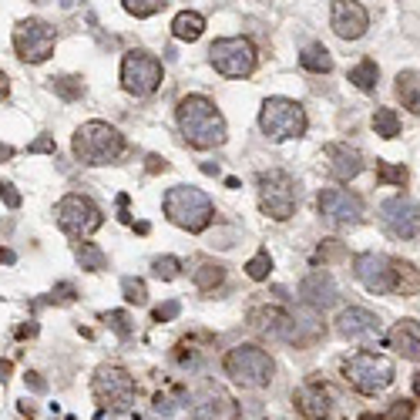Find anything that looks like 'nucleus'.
<instances>
[{"label":"nucleus","mask_w":420,"mask_h":420,"mask_svg":"<svg viewBox=\"0 0 420 420\" xmlns=\"http://www.w3.org/2000/svg\"><path fill=\"white\" fill-rule=\"evenodd\" d=\"M179 128L192 148H219L225 141V118L205 94H185L175 108Z\"/></svg>","instance_id":"f257e3e1"},{"label":"nucleus","mask_w":420,"mask_h":420,"mask_svg":"<svg viewBox=\"0 0 420 420\" xmlns=\"http://www.w3.org/2000/svg\"><path fill=\"white\" fill-rule=\"evenodd\" d=\"M162 209H165L168 222L185 229V232H205L215 219V205L212 198L202 192V189H192V185H175L168 189L165 198H162Z\"/></svg>","instance_id":"f03ea898"},{"label":"nucleus","mask_w":420,"mask_h":420,"mask_svg":"<svg viewBox=\"0 0 420 420\" xmlns=\"http://www.w3.org/2000/svg\"><path fill=\"white\" fill-rule=\"evenodd\" d=\"M71 148L84 165H111L125 155V135L108 121H84L75 132Z\"/></svg>","instance_id":"7ed1b4c3"},{"label":"nucleus","mask_w":420,"mask_h":420,"mask_svg":"<svg viewBox=\"0 0 420 420\" xmlns=\"http://www.w3.org/2000/svg\"><path fill=\"white\" fill-rule=\"evenodd\" d=\"M222 367H225V374L232 376L239 387H246V390H262V387H269L272 374H276L272 357L253 343L232 346V350L225 353Z\"/></svg>","instance_id":"20e7f679"},{"label":"nucleus","mask_w":420,"mask_h":420,"mask_svg":"<svg viewBox=\"0 0 420 420\" xmlns=\"http://www.w3.org/2000/svg\"><path fill=\"white\" fill-rule=\"evenodd\" d=\"M343 380L363 397H376L393 383V363L383 353L374 350H360L343 363Z\"/></svg>","instance_id":"39448f33"},{"label":"nucleus","mask_w":420,"mask_h":420,"mask_svg":"<svg viewBox=\"0 0 420 420\" xmlns=\"http://www.w3.org/2000/svg\"><path fill=\"white\" fill-rule=\"evenodd\" d=\"M259 128L269 141H289V138H303L310 128V118L303 111L300 101L293 98H269L259 108Z\"/></svg>","instance_id":"423d86ee"},{"label":"nucleus","mask_w":420,"mask_h":420,"mask_svg":"<svg viewBox=\"0 0 420 420\" xmlns=\"http://www.w3.org/2000/svg\"><path fill=\"white\" fill-rule=\"evenodd\" d=\"M91 390H94V400L101 404V410H128L135 404V376L128 374L118 363H105L94 370V380H91Z\"/></svg>","instance_id":"0eeeda50"},{"label":"nucleus","mask_w":420,"mask_h":420,"mask_svg":"<svg viewBox=\"0 0 420 420\" xmlns=\"http://www.w3.org/2000/svg\"><path fill=\"white\" fill-rule=\"evenodd\" d=\"M54 222L61 225V232H68L71 239H88L91 232H98L105 225V212L98 209L88 196H64L54 205Z\"/></svg>","instance_id":"6e6552de"},{"label":"nucleus","mask_w":420,"mask_h":420,"mask_svg":"<svg viewBox=\"0 0 420 420\" xmlns=\"http://www.w3.org/2000/svg\"><path fill=\"white\" fill-rule=\"evenodd\" d=\"M259 209L276 222H286L296 212V185L286 172L269 168L259 175Z\"/></svg>","instance_id":"1a4fd4ad"},{"label":"nucleus","mask_w":420,"mask_h":420,"mask_svg":"<svg viewBox=\"0 0 420 420\" xmlns=\"http://www.w3.org/2000/svg\"><path fill=\"white\" fill-rule=\"evenodd\" d=\"M209 61L222 77H249L255 71V47L249 37H219L209 47Z\"/></svg>","instance_id":"9d476101"},{"label":"nucleus","mask_w":420,"mask_h":420,"mask_svg":"<svg viewBox=\"0 0 420 420\" xmlns=\"http://www.w3.org/2000/svg\"><path fill=\"white\" fill-rule=\"evenodd\" d=\"M54 44H58L54 27L37 20V17H27L14 27V51L24 64H44L54 54Z\"/></svg>","instance_id":"9b49d317"},{"label":"nucleus","mask_w":420,"mask_h":420,"mask_svg":"<svg viewBox=\"0 0 420 420\" xmlns=\"http://www.w3.org/2000/svg\"><path fill=\"white\" fill-rule=\"evenodd\" d=\"M162 84V61L145 51H128L121 61V88L135 98H145Z\"/></svg>","instance_id":"f8f14e48"},{"label":"nucleus","mask_w":420,"mask_h":420,"mask_svg":"<svg viewBox=\"0 0 420 420\" xmlns=\"http://www.w3.org/2000/svg\"><path fill=\"white\" fill-rule=\"evenodd\" d=\"M189 414L196 420H239V404L219 387V383H202L189 393Z\"/></svg>","instance_id":"ddd939ff"},{"label":"nucleus","mask_w":420,"mask_h":420,"mask_svg":"<svg viewBox=\"0 0 420 420\" xmlns=\"http://www.w3.org/2000/svg\"><path fill=\"white\" fill-rule=\"evenodd\" d=\"M316 205H319V215L336 229H350V225L363 222V198L350 189H323Z\"/></svg>","instance_id":"4468645a"},{"label":"nucleus","mask_w":420,"mask_h":420,"mask_svg":"<svg viewBox=\"0 0 420 420\" xmlns=\"http://www.w3.org/2000/svg\"><path fill=\"white\" fill-rule=\"evenodd\" d=\"M353 276L374 296H393V259L383 253H360L353 259Z\"/></svg>","instance_id":"2eb2a0df"},{"label":"nucleus","mask_w":420,"mask_h":420,"mask_svg":"<svg viewBox=\"0 0 420 420\" xmlns=\"http://www.w3.org/2000/svg\"><path fill=\"white\" fill-rule=\"evenodd\" d=\"M246 319H249V326H253L255 333H262V336H269V340L296 343V330H300V323L286 313L283 306H276V303L253 306V310L246 313Z\"/></svg>","instance_id":"dca6fc26"},{"label":"nucleus","mask_w":420,"mask_h":420,"mask_svg":"<svg viewBox=\"0 0 420 420\" xmlns=\"http://www.w3.org/2000/svg\"><path fill=\"white\" fill-rule=\"evenodd\" d=\"M380 222L387 225L393 239H414L420 232V205L407 196H393L380 205Z\"/></svg>","instance_id":"f3484780"},{"label":"nucleus","mask_w":420,"mask_h":420,"mask_svg":"<svg viewBox=\"0 0 420 420\" xmlns=\"http://www.w3.org/2000/svg\"><path fill=\"white\" fill-rule=\"evenodd\" d=\"M330 27L340 41H360L370 27V14L357 0H333L330 7Z\"/></svg>","instance_id":"a211bd4d"},{"label":"nucleus","mask_w":420,"mask_h":420,"mask_svg":"<svg viewBox=\"0 0 420 420\" xmlns=\"http://www.w3.org/2000/svg\"><path fill=\"white\" fill-rule=\"evenodd\" d=\"M336 333L343 340H353V343H370L380 336V319L363 306H350L336 316Z\"/></svg>","instance_id":"6ab92c4d"},{"label":"nucleus","mask_w":420,"mask_h":420,"mask_svg":"<svg viewBox=\"0 0 420 420\" xmlns=\"http://www.w3.org/2000/svg\"><path fill=\"white\" fill-rule=\"evenodd\" d=\"M323 162H326V172H330L336 182H353L363 172V155L360 148L346 145V141H333L323 148Z\"/></svg>","instance_id":"aec40b11"},{"label":"nucleus","mask_w":420,"mask_h":420,"mask_svg":"<svg viewBox=\"0 0 420 420\" xmlns=\"http://www.w3.org/2000/svg\"><path fill=\"white\" fill-rule=\"evenodd\" d=\"M293 404H296V410H300L303 420H326L333 414L330 390H326L323 383H316V380L293 393Z\"/></svg>","instance_id":"412c9836"},{"label":"nucleus","mask_w":420,"mask_h":420,"mask_svg":"<svg viewBox=\"0 0 420 420\" xmlns=\"http://www.w3.org/2000/svg\"><path fill=\"white\" fill-rule=\"evenodd\" d=\"M300 296H303V303L313 306V310H330L333 303H336V296H340V289H336L330 272L316 269L300 283Z\"/></svg>","instance_id":"4be33fe9"},{"label":"nucleus","mask_w":420,"mask_h":420,"mask_svg":"<svg viewBox=\"0 0 420 420\" xmlns=\"http://www.w3.org/2000/svg\"><path fill=\"white\" fill-rule=\"evenodd\" d=\"M387 343H390V350H397L404 360L420 363V323L417 319H400L390 330Z\"/></svg>","instance_id":"5701e85b"},{"label":"nucleus","mask_w":420,"mask_h":420,"mask_svg":"<svg viewBox=\"0 0 420 420\" xmlns=\"http://www.w3.org/2000/svg\"><path fill=\"white\" fill-rule=\"evenodd\" d=\"M420 269L407 259H393V296H417Z\"/></svg>","instance_id":"b1692460"},{"label":"nucleus","mask_w":420,"mask_h":420,"mask_svg":"<svg viewBox=\"0 0 420 420\" xmlns=\"http://www.w3.org/2000/svg\"><path fill=\"white\" fill-rule=\"evenodd\" d=\"M397 98L404 101L410 115H420V71H400L397 75Z\"/></svg>","instance_id":"393cba45"},{"label":"nucleus","mask_w":420,"mask_h":420,"mask_svg":"<svg viewBox=\"0 0 420 420\" xmlns=\"http://www.w3.org/2000/svg\"><path fill=\"white\" fill-rule=\"evenodd\" d=\"M202 30H205V17L196 14V11H182L175 20H172V34L179 37V41H198L202 37Z\"/></svg>","instance_id":"a878e982"},{"label":"nucleus","mask_w":420,"mask_h":420,"mask_svg":"<svg viewBox=\"0 0 420 420\" xmlns=\"http://www.w3.org/2000/svg\"><path fill=\"white\" fill-rule=\"evenodd\" d=\"M300 64L310 71V75H330L333 71V58H330V51L323 44H310L306 51L300 54Z\"/></svg>","instance_id":"bb28decb"},{"label":"nucleus","mask_w":420,"mask_h":420,"mask_svg":"<svg viewBox=\"0 0 420 420\" xmlns=\"http://www.w3.org/2000/svg\"><path fill=\"white\" fill-rule=\"evenodd\" d=\"M376 77H380V68H376V61H360L353 71H350V84L360 91H374L376 88Z\"/></svg>","instance_id":"cd10ccee"},{"label":"nucleus","mask_w":420,"mask_h":420,"mask_svg":"<svg viewBox=\"0 0 420 420\" xmlns=\"http://www.w3.org/2000/svg\"><path fill=\"white\" fill-rule=\"evenodd\" d=\"M75 255H77V262H81V269H91V272L108 269V255L101 253L94 242H81L75 249Z\"/></svg>","instance_id":"c85d7f7f"},{"label":"nucleus","mask_w":420,"mask_h":420,"mask_svg":"<svg viewBox=\"0 0 420 420\" xmlns=\"http://www.w3.org/2000/svg\"><path fill=\"white\" fill-rule=\"evenodd\" d=\"M374 132L380 138H397L400 135V118H397V111L393 108H376V115H374Z\"/></svg>","instance_id":"c756f323"},{"label":"nucleus","mask_w":420,"mask_h":420,"mask_svg":"<svg viewBox=\"0 0 420 420\" xmlns=\"http://www.w3.org/2000/svg\"><path fill=\"white\" fill-rule=\"evenodd\" d=\"M222 279H225V269L219 262H202L196 269V286L202 293H212L215 286H222Z\"/></svg>","instance_id":"7c9ffc66"},{"label":"nucleus","mask_w":420,"mask_h":420,"mask_svg":"<svg viewBox=\"0 0 420 420\" xmlns=\"http://www.w3.org/2000/svg\"><path fill=\"white\" fill-rule=\"evenodd\" d=\"M51 88H54V94L64 98V101H77V98L84 94V81L75 75H64V77H51Z\"/></svg>","instance_id":"2f4dec72"},{"label":"nucleus","mask_w":420,"mask_h":420,"mask_svg":"<svg viewBox=\"0 0 420 420\" xmlns=\"http://www.w3.org/2000/svg\"><path fill=\"white\" fill-rule=\"evenodd\" d=\"M376 182H383V185H400V189H404L407 182H410V172H407L404 165L376 162Z\"/></svg>","instance_id":"473e14b6"},{"label":"nucleus","mask_w":420,"mask_h":420,"mask_svg":"<svg viewBox=\"0 0 420 420\" xmlns=\"http://www.w3.org/2000/svg\"><path fill=\"white\" fill-rule=\"evenodd\" d=\"M121 293H125V303H135V306H145V303H148V286H145V279L125 276V279H121Z\"/></svg>","instance_id":"72a5a7b5"},{"label":"nucleus","mask_w":420,"mask_h":420,"mask_svg":"<svg viewBox=\"0 0 420 420\" xmlns=\"http://www.w3.org/2000/svg\"><path fill=\"white\" fill-rule=\"evenodd\" d=\"M246 272H249V279H255V283H262V279H269L272 272V259H269V249H259V253L246 262Z\"/></svg>","instance_id":"f704fd0d"},{"label":"nucleus","mask_w":420,"mask_h":420,"mask_svg":"<svg viewBox=\"0 0 420 420\" xmlns=\"http://www.w3.org/2000/svg\"><path fill=\"white\" fill-rule=\"evenodd\" d=\"M165 4L168 0H121V7L132 17H151V14H158Z\"/></svg>","instance_id":"c9c22d12"},{"label":"nucleus","mask_w":420,"mask_h":420,"mask_svg":"<svg viewBox=\"0 0 420 420\" xmlns=\"http://www.w3.org/2000/svg\"><path fill=\"white\" fill-rule=\"evenodd\" d=\"M151 269H155V276H158V279H165V283H172V279H179L182 262L175 259V255H158V259L151 262Z\"/></svg>","instance_id":"e433bc0d"},{"label":"nucleus","mask_w":420,"mask_h":420,"mask_svg":"<svg viewBox=\"0 0 420 420\" xmlns=\"http://www.w3.org/2000/svg\"><path fill=\"white\" fill-rule=\"evenodd\" d=\"M105 323L115 333H118L121 340H128V336H132V330H135V326H132V316L121 313V310H111V313H105Z\"/></svg>","instance_id":"4c0bfd02"},{"label":"nucleus","mask_w":420,"mask_h":420,"mask_svg":"<svg viewBox=\"0 0 420 420\" xmlns=\"http://www.w3.org/2000/svg\"><path fill=\"white\" fill-rule=\"evenodd\" d=\"M414 417V400H393L387 420H410Z\"/></svg>","instance_id":"58836bf2"},{"label":"nucleus","mask_w":420,"mask_h":420,"mask_svg":"<svg viewBox=\"0 0 420 420\" xmlns=\"http://www.w3.org/2000/svg\"><path fill=\"white\" fill-rule=\"evenodd\" d=\"M340 255H343V246L336 239H323V246L316 249V259H323V262H326V259H340Z\"/></svg>","instance_id":"ea45409f"},{"label":"nucleus","mask_w":420,"mask_h":420,"mask_svg":"<svg viewBox=\"0 0 420 420\" xmlns=\"http://www.w3.org/2000/svg\"><path fill=\"white\" fill-rule=\"evenodd\" d=\"M0 198H4L11 209H17V205H20V192H17L11 182H0Z\"/></svg>","instance_id":"a19ab883"},{"label":"nucleus","mask_w":420,"mask_h":420,"mask_svg":"<svg viewBox=\"0 0 420 420\" xmlns=\"http://www.w3.org/2000/svg\"><path fill=\"white\" fill-rule=\"evenodd\" d=\"M155 323H165V319H175V316H179V303L172 300V303H165V306H158V310H155Z\"/></svg>","instance_id":"79ce46f5"},{"label":"nucleus","mask_w":420,"mask_h":420,"mask_svg":"<svg viewBox=\"0 0 420 420\" xmlns=\"http://www.w3.org/2000/svg\"><path fill=\"white\" fill-rule=\"evenodd\" d=\"M54 148H58V145H54V138H51V135H41L37 141H30V145H27L30 155H37V151H51V155H54Z\"/></svg>","instance_id":"37998d69"},{"label":"nucleus","mask_w":420,"mask_h":420,"mask_svg":"<svg viewBox=\"0 0 420 420\" xmlns=\"http://www.w3.org/2000/svg\"><path fill=\"white\" fill-rule=\"evenodd\" d=\"M54 296H58V300H64V303H71V300H75V286H71V283H61L58 289H54Z\"/></svg>","instance_id":"c03bdc74"},{"label":"nucleus","mask_w":420,"mask_h":420,"mask_svg":"<svg viewBox=\"0 0 420 420\" xmlns=\"http://www.w3.org/2000/svg\"><path fill=\"white\" fill-rule=\"evenodd\" d=\"M158 168H162V172H165V158H158V155H151V158H148V172H158Z\"/></svg>","instance_id":"a18cd8bd"},{"label":"nucleus","mask_w":420,"mask_h":420,"mask_svg":"<svg viewBox=\"0 0 420 420\" xmlns=\"http://www.w3.org/2000/svg\"><path fill=\"white\" fill-rule=\"evenodd\" d=\"M27 383H30V387H34V390H37V393L44 390V380H41V376H37V374H27Z\"/></svg>","instance_id":"49530a36"},{"label":"nucleus","mask_w":420,"mask_h":420,"mask_svg":"<svg viewBox=\"0 0 420 420\" xmlns=\"http://www.w3.org/2000/svg\"><path fill=\"white\" fill-rule=\"evenodd\" d=\"M7 91H11V81H7V75H4V71H0V101H4V98H7Z\"/></svg>","instance_id":"de8ad7c7"},{"label":"nucleus","mask_w":420,"mask_h":420,"mask_svg":"<svg viewBox=\"0 0 420 420\" xmlns=\"http://www.w3.org/2000/svg\"><path fill=\"white\" fill-rule=\"evenodd\" d=\"M7 158H14V148H11V145H0V162H7Z\"/></svg>","instance_id":"09e8293b"},{"label":"nucleus","mask_w":420,"mask_h":420,"mask_svg":"<svg viewBox=\"0 0 420 420\" xmlns=\"http://www.w3.org/2000/svg\"><path fill=\"white\" fill-rule=\"evenodd\" d=\"M357 420H387V417H380V414H363V417H357Z\"/></svg>","instance_id":"8fccbe9b"},{"label":"nucleus","mask_w":420,"mask_h":420,"mask_svg":"<svg viewBox=\"0 0 420 420\" xmlns=\"http://www.w3.org/2000/svg\"><path fill=\"white\" fill-rule=\"evenodd\" d=\"M414 393H417V397H420V374L414 376Z\"/></svg>","instance_id":"3c124183"},{"label":"nucleus","mask_w":420,"mask_h":420,"mask_svg":"<svg viewBox=\"0 0 420 420\" xmlns=\"http://www.w3.org/2000/svg\"><path fill=\"white\" fill-rule=\"evenodd\" d=\"M37 4H44V0H37Z\"/></svg>","instance_id":"603ef678"}]
</instances>
